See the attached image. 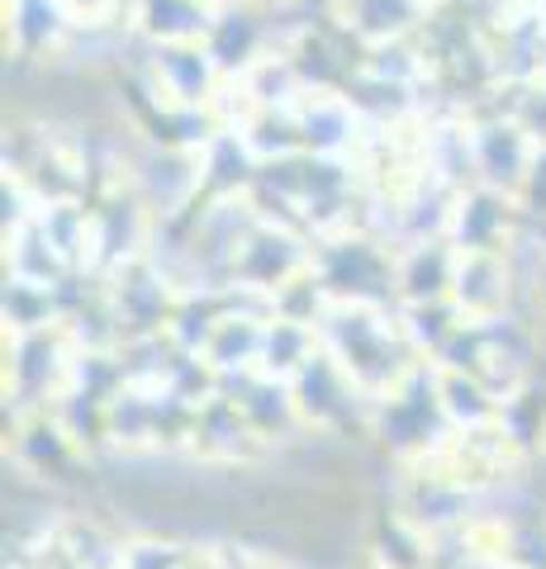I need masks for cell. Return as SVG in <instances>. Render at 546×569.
Masks as SVG:
<instances>
[{
    "instance_id": "obj_3",
    "label": "cell",
    "mask_w": 546,
    "mask_h": 569,
    "mask_svg": "<svg viewBox=\"0 0 546 569\" xmlns=\"http://www.w3.org/2000/svg\"><path fill=\"white\" fill-rule=\"evenodd\" d=\"M508 295H514V271L508 252H466L456 247V280H451V305L466 318V328L504 323Z\"/></svg>"
},
{
    "instance_id": "obj_1",
    "label": "cell",
    "mask_w": 546,
    "mask_h": 569,
    "mask_svg": "<svg viewBox=\"0 0 546 569\" xmlns=\"http://www.w3.org/2000/svg\"><path fill=\"white\" fill-rule=\"evenodd\" d=\"M324 351L338 361V370L361 389L366 403L390 399L418 376V342L409 337V323L380 309V299H343L324 295L314 309Z\"/></svg>"
},
{
    "instance_id": "obj_5",
    "label": "cell",
    "mask_w": 546,
    "mask_h": 569,
    "mask_svg": "<svg viewBox=\"0 0 546 569\" xmlns=\"http://www.w3.org/2000/svg\"><path fill=\"white\" fill-rule=\"evenodd\" d=\"M67 29H110L119 20V6L129 10V0H52Z\"/></svg>"
},
{
    "instance_id": "obj_6",
    "label": "cell",
    "mask_w": 546,
    "mask_h": 569,
    "mask_svg": "<svg viewBox=\"0 0 546 569\" xmlns=\"http://www.w3.org/2000/svg\"><path fill=\"white\" fill-rule=\"evenodd\" d=\"M200 6H205L209 14H234V10L242 6V0H200Z\"/></svg>"
},
{
    "instance_id": "obj_4",
    "label": "cell",
    "mask_w": 546,
    "mask_h": 569,
    "mask_svg": "<svg viewBox=\"0 0 546 569\" xmlns=\"http://www.w3.org/2000/svg\"><path fill=\"white\" fill-rule=\"evenodd\" d=\"M451 280H456V242L451 238H414L395 252V284L404 309L418 305H443L451 299Z\"/></svg>"
},
{
    "instance_id": "obj_2",
    "label": "cell",
    "mask_w": 546,
    "mask_h": 569,
    "mask_svg": "<svg viewBox=\"0 0 546 569\" xmlns=\"http://www.w3.org/2000/svg\"><path fill=\"white\" fill-rule=\"evenodd\" d=\"M518 219L523 209L514 194H504L495 186H461L451 194L447 238L456 247H466V252H508Z\"/></svg>"
}]
</instances>
